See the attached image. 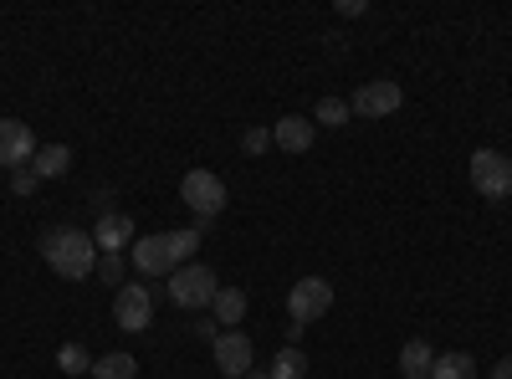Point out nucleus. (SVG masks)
<instances>
[{
    "label": "nucleus",
    "instance_id": "1",
    "mask_svg": "<svg viewBox=\"0 0 512 379\" xmlns=\"http://www.w3.org/2000/svg\"><path fill=\"white\" fill-rule=\"evenodd\" d=\"M98 257L103 251L93 246V236L77 231V226H52L47 236H41V262L67 282H88L98 272Z\"/></svg>",
    "mask_w": 512,
    "mask_h": 379
},
{
    "label": "nucleus",
    "instance_id": "2",
    "mask_svg": "<svg viewBox=\"0 0 512 379\" xmlns=\"http://www.w3.org/2000/svg\"><path fill=\"white\" fill-rule=\"evenodd\" d=\"M216 292H221V282H216V272H210L205 262H185V267H175V277H169V303L185 308V313L210 308Z\"/></svg>",
    "mask_w": 512,
    "mask_h": 379
},
{
    "label": "nucleus",
    "instance_id": "3",
    "mask_svg": "<svg viewBox=\"0 0 512 379\" xmlns=\"http://www.w3.org/2000/svg\"><path fill=\"white\" fill-rule=\"evenodd\" d=\"M466 170H472V190L482 200H497V205L512 200V159L502 149H477Z\"/></svg>",
    "mask_w": 512,
    "mask_h": 379
},
{
    "label": "nucleus",
    "instance_id": "4",
    "mask_svg": "<svg viewBox=\"0 0 512 379\" xmlns=\"http://www.w3.org/2000/svg\"><path fill=\"white\" fill-rule=\"evenodd\" d=\"M180 200L200 216V226L205 221H216L221 210H226V180L216 175V170H190L185 180H180Z\"/></svg>",
    "mask_w": 512,
    "mask_h": 379
},
{
    "label": "nucleus",
    "instance_id": "5",
    "mask_svg": "<svg viewBox=\"0 0 512 379\" xmlns=\"http://www.w3.org/2000/svg\"><path fill=\"white\" fill-rule=\"evenodd\" d=\"M328 308H333V287H328L323 277H297V282L287 287V313H292L297 328L318 323Z\"/></svg>",
    "mask_w": 512,
    "mask_h": 379
},
{
    "label": "nucleus",
    "instance_id": "6",
    "mask_svg": "<svg viewBox=\"0 0 512 379\" xmlns=\"http://www.w3.org/2000/svg\"><path fill=\"white\" fill-rule=\"evenodd\" d=\"M210 354H216V374H226V379H246L251 359H256V349H251V339L241 328H221L216 344H210Z\"/></svg>",
    "mask_w": 512,
    "mask_h": 379
},
{
    "label": "nucleus",
    "instance_id": "7",
    "mask_svg": "<svg viewBox=\"0 0 512 379\" xmlns=\"http://www.w3.org/2000/svg\"><path fill=\"white\" fill-rule=\"evenodd\" d=\"M113 323L123 333H144L154 323V292L149 287H134V282H123L118 287V298H113Z\"/></svg>",
    "mask_w": 512,
    "mask_h": 379
},
{
    "label": "nucleus",
    "instance_id": "8",
    "mask_svg": "<svg viewBox=\"0 0 512 379\" xmlns=\"http://www.w3.org/2000/svg\"><path fill=\"white\" fill-rule=\"evenodd\" d=\"M36 134H31V123L21 118H0V170H26V164L36 159Z\"/></svg>",
    "mask_w": 512,
    "mask_h": 379
},
{
    "label": "nucleus",
    "instance_id": "9",
    "mask_svg": "<svg viewBox=\"0 0 512 379\" xmlns=\"http://www.w3.org/2000/svg\"><path fill=\"white\" fill-rule=\"evenodd\" d=\"M400 103H405V93H400V82H390V77L364 82V88L349 98V108L359 118H390V113H400Z\"/></svg>",
    "mask_w": 512,
    "mask_h": 379
},
{
    "label": "nucleus",
    "instance_id": "10",
    "mask_svg": "<svg viewBox=\"0 0 512 379\" xmlns=\"http://www.w3.org/2000/svg\"><path fill=\"white\" fill-rule=\"evenodd\" d=\"M134 241H139V236H134V221H128L123 210H103L98 226H93V246L103 251V257H123Z\"/></svg>",
    "mask_w": 512,
    "mask_h": 379
},
{
    "label": "nucleus",
    "instance_id": "11",
    "mask_svg": "<svg viewBox=\"0 0 512 379\" xmlns=\"http://www.w3.org/2000/svg\"><path fill=\"white\" fill-rule=\"evenodd\" d=\"M128 251H134V272H144V277L175 272V251H169V236H164V231H159V236H139Z\"/></svg>",
    "mask_w": 512,
    "mask_h": 379
},
{
    "label": "nucleus",
    "instance_id": "12",
    "mask_svg": "<svg viewBox=\"0 0 512 379\" xmlns=\"http://www.w3.org/2000/svg\"><path fill=\"white\" fill-rule=\"evenodd\" d=\"M313 139H318V123H313V118H303V113H287V118H277V123H272V144H277V149H287V154H308V149H313Z\"/></svg>",
    "mask_w": 512,
    "mask_h": 379
},
{
    "label": "nucleus",
    "instance_id": "13",
    "mask_svg": "<svg viewBox=\"0 0 512 379\" xmlns=\"http://www.w3.org/2000/svg\"><path fill=\"white\" fill-rule=\"evenodd\" d=\"M72 170V149L67 144H41L36 159H31V175L36 180H62Z\"/></svg>",
    "mask_w": 512,
    "mask_h": 379
},
{
    "label": "nucleus",
    "instance_id": "14",
    "mask_svg": "<svg viewBox=\"0 0 512 379\" xmlns=\"http://www.w3.org/2000/svg\"><path fill=\"white\" fill-rule=\"evenodd\" d=\"M431 364H436V354H431V344H425V339H410L400 349V374L405 379H431Z\"/></svg>",
    "mask_w": 512,
    "mask_h": 379
},
{
    "label": "nucleus",
    "instance_id": "15",
    "mask_svg": "<svg viewBox=\"0 0 512 379\" xmlns=\"http://www.w3.org/2000/svg\"><path fill=\"white\" fill-rule=\"evenodd\" d=\"M210 308H216V323H221V328H236V323L246 318V292H241V287H221Z\"/></svg>",
    "mask_w": 512,
    "mask_h": 379
},
{
    "label": "nucleus",
    "instance_id": "16",
    "mask_svg": "<svg viewBox=\"0 0 512 379\" xmlns=\"http://www.w3.org/2000/svg\"><path fill=\"white\" fill-rule=\"evenodd\" d=\"M57 369H62L67 379H88V374H93V354L82 349V344H62V349H57Z\"/></svg>",
    "mask_w": 512,
    "mask_h": 379
},
{
    "label": "nucleus",
    "instance_id": "17",
    "mask_svg": "<svg viewBox=\"0 0 512 379\" xmlns=\"http://www.w3.org/2000/svg\"><path fill=\"white\" fill-rule=\"evenodd\" d=\"M472 374H477V359L461 354V349H456V354H441V359L431 364V379H472Z\"/></svg>",
    "mask_w": 512,
    "mask_h": 379
},
{
    "label": "nucleus",
    "instance_id": "18",
    "mask_svg": "<svg viewBox=\"0 0 512 379\" xmlns=\"http://www.w3.org/2000/svg\"><path fill=\"white\" fill-rule=\"evenodd\" d=\"M134 374H139L134 354H103V359H93V374L88 379H134Z\"/></svg>",
    "mask_w": 512,
    "mask_h": 379
},
{
    "label": "nucleus",
    "instance_id": "19",
    "mask_svg": "<svg viewBox=\"0 0 512 379\" xmlns=\"http://www.w3.org/2000/svg\"><path fill=\"white\" fill-rule=\"evenodd\" d=\"M303 374H308V354L303 349L287 344V349L272 354V379H303Z\"/></svg>",
    "mask_w": 512,
    "mask_h": 379
},
{
    "label": "nucleus",
    "instance_id": "20",
    "mask_svg": "<svg viewBox=\"0 0 512 379\" xmlns=\"http://www.w3.org/2000/svg\"><path fill=\"white\" fill-rule=\"evenodd\" d=\"M349 118H354V108L344 98H318V108H313V123H328V129H344Z\"/></svg>",
    "mask_w": 512,
    "mask_h": 379
},
{
    "label": "nucleus",
    "instance_id": "21",
    "mask_svg": "<svg viewBox=\"0 0 512 379\" xmlns=\"http://www.w3.org/2000/svg\"><path fill=\"white\" fill-rule=\"evenodd\" d=\"M169 236V251H175V267H185L195 251H200V226H185V231H164Z\"/></svg>",
    "mask_w": 512,
    "mask_h": 379
},
{
    "label": "nucleus",
    "instance_id": "22",
    "mask_svg": "<svg viewBox=\"0 0 512 379\" xmlns=\"http://www.w3.org/2000/svg\"><path fill=\"white\" fill-rule=\"evenodd\" d=\"M98 282H108V287H123L128 282V262L123 257H98V272H93Z\"/></svg>",
    "mask_w": 512,
    "mask_h": 379
},
{
    "label": "nucleus",
    "instance_id": "23",
    "mask_svg": "<svg viewBox=\"0 0 512 379\" xmlns=\"http://www.w3.org/2000/svg\"><path fill=\"white\" fill-rule=\"evenodd\" d=\"M241 149H246L251 159L267 154V149H272V129H246V134H241Z\"/></svg>",
    "mask_w": 512,
    "mask_h": 379
},
{
    "label": "nucleus",
    "instance_id": "24",
    "mask_svg": "<svg viewBox=\"0 0 512 379\" xmlns=\"http://www.w3.org/2000/svg\"><path fill=\"white\" fill-rule=\"evenodd\" d=\"M36 185H41V180L31 175V164H26V170H11V190H16V195H31Z\"/></svg>",
    "mask_w": 512,
    "mask_h": 379
},
{
    "label": "nucleus",
    "instance_id": "25",
    "mask_svg": "<svg viewBox=\"0 0 512 379\" xmlns=\"http://www.w3.org/2000/svg\"><path fill=\"white\" fill-rule=\"evenodd\" d=\"M369 6H364V0H338V16H344V21H359Z\"/></svg>",
    "mask_w": 512,
    "mask_h": 379
},
{
    "label": "nucleus",
    "instance_id": "26",
    "mask_svg": "<svg viewBox=\"0 0 512 379\" xmlns=\"http://www.w3.org/2000/svg\"><path fill=\"white\" fill-rule=\"evenodd\" d=\"M190 328L200 333V339H205V344H216V323H205V318H200V323H190Z\"/></svg>",
    "mask_w": 512,
    "mask_h": 379
},
{
    "label": "nucleus",
    "instance_id": "27",
    "mask_svg": "<svg viewBox=\"0 0 512 379\" xmlns=\"http://www.w3.org/2000/svg\"><path fill=\"white\" fill-rule=\"evenodd\" d=\"M492 379H512V354H507V359H497V364H492Z\"/></svg>",
    "mask_w": 512,
    "mask_h": 379
},
{
    "label": "nucleus",
    "instance_id": "28",
    "mask_svg": "<svg viewBox=\"0 0 512 379\" xmlns=\"http://www.w3.org/2000/svg\"><path fill=\"white\" fill-rule=\"evenodd\" d=\"M246 379H272V369H251Z\"/></svg>",
    "mask_w": 512,
    "mask_h": 379
},
{
    "label": "nucleus",
    "instance_id": "29",
    "mask_svg": "<svg viewBox=\"0 0 512 379\" xmlns=\"http://www.w3.org/2000/svg\"><path fill=\"white\" fill-rule=\"evenodd\" d=\"M507 205H512V200H507Z\"/></svg>",
    "mask_w": 512,
    "mask_h": 379
}]
</instances>
